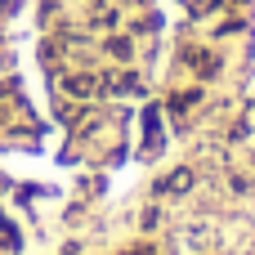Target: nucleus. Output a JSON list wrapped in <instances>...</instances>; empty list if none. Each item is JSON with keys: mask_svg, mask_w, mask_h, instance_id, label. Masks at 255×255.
Returning a JSON list of instances; mask_svg holds the SVG:
<instances>
[{"mask_svg": "<svg viewBox=\"0 0 255 255\" xmlns=\"http://www.w3.org/2000/svg\"><path fill=\"white\" fill-rule=\"evenodd\" d=\"M143 130H148V152H161V117H157V108L143 112Z\"/></svg>", "mask_w": 255, "mask_h": 255, "instance_id": "nucleus-1", "label": "nucleus"}, {"mask_svg": "<svg viewBox=\"0 0 255 255\" xmlns=\"http://www.w3.org/2000/svg\"><path fill=\"white\" fill-rule=\"evenodd\" d=\"M67 90L72 94H94V81L90 76H67Z\"/></svg>", "mask_w": 255, "mask_h": 255, "instance_id": "nucleus-2", "label": "nucleus"}, {"mask_svg": "<svg viewBox=\"0 0 255 255\" xmlns=\"http://www.w3.org/2000/svg\"><path fill=\"white\" fill-rule=\"evenodd\" d=\"M108 49H112L117 58H130V40H117V36H112V40H108Z\"/></svg>", "mask_w": 255, "mask_h": 255, "instance_id": "nucleus-3", "label": "nucleus"}, {"mask_svg": "<svg viewBox=\"0 0 255 255\" xmlns=\"http://www.w3.org/2000/svg\"><path fill=\"white\" fill-rule=\"evenodd\" d=\"M188 184H193V175H188V170H179V175H170V179H166V188H188Z\"/></svg>", "mask_w": 255, "mask_h": 255, "instance_id": "nucleus-4", "label": "nucleus"}, {"mask_svg": "<svg viewBox=\"0 0 255 255\" xmlns=\"http://www.w3.org/2000/svg\"><path fill=\"white\" fill-rule=\"evenodd\" d=\"M215 4H220V0H197V13H211Z\"/></svg>", "mask_w": 255, "mask_h": 255, "instance_id": "nucleus-5", "label": "nucleus"}, {"mask_svg": "<svg viewBox=\"0 0 255 255\" xmlns=\"http://www.w3.org/2000/svg\"><path fill=\"white\" fill-rule=\"evenodd\" d=\"M238 4H247V0H238Z\"/></svg>", "mask_w": 255, "mask_h": 255, "instance_id": "nucleus-6", "label": "nucleus"}]
</instances>
